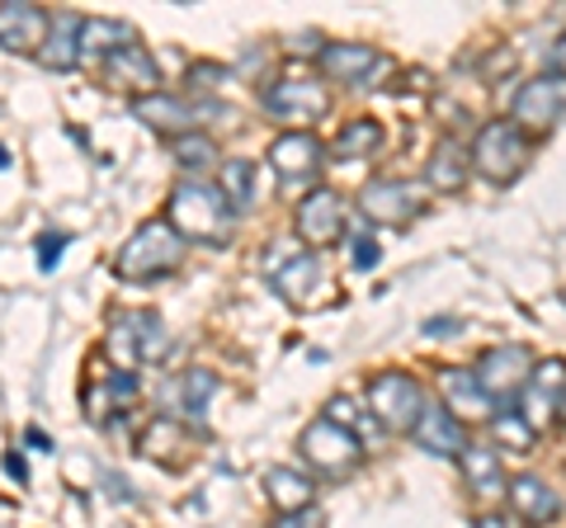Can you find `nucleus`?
<instances>
[{"label": "nucleus", "instance_id": "f257e3e1", "mask_svg": "<svg viewBox=\"0 0 566 528\" xmlns=\"http://www.w3.org/2000/svg\"><path fill=\"white\" fill-rule=\"evenodd\" d=\"M166 222H170L185 241L227 245V241H232L237 208L227 203V193H222L218 184H208V180H180V184L170 189Z\"/></svg>", "mask_w": 566, "mask_h": 528}, {"label": "nucleus", "instance_id": "f03ea898", "mask_svg": "<svg viewBox=\"0 0 566 528\" xmlns=\"http://www.w3.org/2000/svg\"><path fill=\"white\" fill-rule=\"evenodd\" d=\"M180 260H185V236L161 218V222H142L137 232L123 241L114 270H118V278H133V284H151V278H166L180 270Z\"/></svg>", "mask_w": 566, "mask_h": 528}, {"label": "nucleus", "instance_id": "7ed1b4c3", "mask_svg": "<svg viewBox=\"0 0 566 528\" xmlns=\"http://www.w3.org/2000/svg\"><path fill=\"white\" fill-rule=\"evenodd\" d=\"M170 355V336L161 326V316L151 311H114L109 330H104V359L118 373H133L142 363H161Z\"/></svg>", "mask_w": 566, "mask_h": 528}, {"label": "nucleus", "instance_id": "20e7f679", "mask_svg": "<svg viewBox=\"0 0 566 528\" xmlns=\"http://www.w3.org/2000/svg\"><path fill=\"white\" fill-rule=\"evenodd\" d=\"M264 278L274 284V293L283 297V303L312 307L316 293H322V284H326V264L312 245L289 236V241H270V251H264Z\"/></svg>", "mask_w": 566, "mask_h": 528}, {"label": "nucleus", "instance_id": "39448f33", "mask_svg": "<svg viewBox=\"0 0 566 528\" xmlns=\"http://www.w3.org/2000/svg\"><path fill=\"white\" fill-rule=\"evenodd\" d=\"M468 151H472V170L482 175V180H491V184L520 180V170L528 166V137H524L510 118L482 123Z\"/></svg>", "mask_w": 566, "mask_h": 528}, {"label": "nucleus", "instance_id": "423d86ee", "mask_svg": "<svg viewBox=\"0 0 566 528\" xmlns=\"http://www.w3.org/2000/svg\"><path fill=\"white\" fill-rule=\"evenodd\" d=\"M368 411L378 415L382 430L416 434L420 415H424V392L411 373H378L368 382Z\"/></svg>", "mask_w": 566, "mask_h": 528}, {"label": "nucleus", "instance_id": "0eeeda50", "mask_svg": "<svg viewBox=\"0 0 566 528\" xmlns=\"http://www.w3.org/2000/svg\"><path fill=\"white\" fill-rule=\"evenodd\" d=\"M359 213L378 226H406L424 213V184L416 180H397V175H382V180H368L359 189Z\"/></svg>", "mask_w": 566, "mask_h": 528}, {"label": "nucleus", "instance_id": "6e6552de", "mask_svg": "<svg viewBox=\"0 0 566 528\" xmlns=\"http://www.w3.org/2000/svg\"><path fill=\"white\" fill-rule=\"evenodd\" d=\"M331 109V95L316 76H279L270 91H264V114L274 123H289V128H307Z\"/></svg>", "mask_w": 566, "mask_h": 528}, {"label": "nucleus", "instance_id": "1a4fd4ad", "mask_svg": "<svg viewBox=\"0 0 566 528\" xmlns=\"http://www.w3.org/2000/svg\"><path fill=\"white\" fill-rule=\"evenodd\" d=\"M297 448H303V457L322 472V477H345V472H354L364 463L359 434L331 425V420H312V425L303 430V439H297Z\"/></svg>", "mask_w": 566, "mask_h": 528}, {"label": "nucleus", "instance_id": "9d476101", "mask_svg": "<svg viewBox=\"0 0 566 528\" xmlns=\"http://www.w3.org/2000/svg\"><path fill=\"white\" fill-rule=\"evenodd\" d=\"M566 114V81L543 72L534 81H524L515 91V104H510V123L520 133H547L557 128V118Z\"/></svg>", "mask_w": 566, "mask_h": 528}, {"label": "nucleus", "instance_id": "9b49d317", "mask_svg": "<svg viewBox=\"0 0 566 528\" xmlns=\"http://www.w3.org/2000/svg\"><path fill=\"white\" fill-rule=\"evenodd\" d=\"M345 222H349V203L340 199V189H312L303 203H297V241L312 245V251H322V245H335L345 236Z\"/></svg>", "mask_w": 566, "mask_h": 528}, {"label": "nucleus", "instance_id": "f8f14e48", "mask_svg": "<svg viewBox=\"0 0 566 528\" xmlns=\"http://www.w3.org/2000/svg\"><path fill=\"white\" fill-rule=\"evenodd\" d=\"M534 355H528L524 345H491L482 359H476V382L486 387V397L491 401H501V397H515L520 401V392L528 387V378H534Z\"/></svg>", "mask_w": 566, "mask_h": 528}, {"label": "nucleus", "instance_id": "ddd939ff", "mask_svg": "<svg viewBox=\"0 0 566 528\" xmlns=\"http://www.w3.org/2000/svg\"><path fill=\"white\" fill-rule=\"evenodd\" d=\"M316 62H322L326 81H340V85H378L387 72H392V62L368 43H326Z\"/></svg>", "mask_w": 566, "mask_h": 528}, {"label": "nucleus", "instance_id": "4468645a", "mask_svg": "<svg viewBox=\"0 0 566 528\" xmlns=\"http://www.w3.org/2000/svg\"><path fill=\"white\" fill-rule=\"evenodd\" d=\"M562 401H566V359H538L534 378L520 392V415L534 430H543L553 415H562Z\"/></svg>", "mask_w": 566, "mask_h": 528}, {"label": "nucleus", "instance_id": "2eb2a0df", "mask_svg": "<svg viewBox=\"0 0 566 528\" xmlns=\"http://www.w3.org/2000/svg\"><path fill=\"white\" fill-rule=\"evenodd\" d=\"M99 72H104V85H114V91H137V99L161 95V66H156V57L142 43L118 47L114 57L99 62Z\"/></svg>", "mask_w": 566, "mask_h": 528}, {"label": "nucleus", "instance_id": "dca6fc26", "mask_svg": "<svg viewBox=\"0 0 566 528\" xmlns=\"http://www.w3.org/2000/svg\"><path fill=\"white\" fill-rule=\"evenodd\" d=\"M52 14L43 6H29V0H0V47L6 52H33L39 57L48 43Z\"/></svg>", "mask_w": 566, "mask_h": 528}, {"label": "nucleus", "instance_id": "f3484780", "mask_svg": "<svg viewBox=\"0 0 566 528\" xmlns=\"http://www.w3.org/2000/svg\"><path fill=\"white\" fill-rule=\"evenodd\" d=\"M434 382H439V397L449 401V411L463 420V425L468 420L472 425H491L495 420V401L486 397V387L476 382L472 368H439Z\"/></svg>", "mask_w": 566, "mask_h": 528}, {"label": "nucleus", "instance_id": "a211bd4d", "mask_svg": "<svg viewBox=\"0 0 566 528\" xmlns=\"http://www.w3.org/2000/svg\"><path fill=\"white\" fill-rule=\"evenodd\" d=\"M326 161V147L316 142L312 133H283L274 137V147H270V166L283 184H297V180H312L316 170H322Z\"/></svg>", "mask_w": 566, "mask_h": 528}, {"label": "nucleus", "instance_id": "6ab92c4d", "mask_svg": "<svg viewBox=\"0 0 566 528\" xmlns=\"http://www.w3.org/2000/svg\"><path fill=\"white\" fill-rule=\"evenodd\" d=\"M416 444L434 457H463L468 453V425L458 420L449 406H424L420 425H416Z\"/></svg>", "mask_w": 566, "mask_h": 528}, {"label": "nucleus", "instance_id": "aec40b11", "mask_svg": "<svg viewBox=\"0 0 566 528\" xmlns=\"http://www.w3.org/2000/svg\"><path fill=\"white\" fill-rule=\"evenodd\" d=\"M199 114L203 109H189L185 99H175V95H147V99H133V118H142L147 128H156V133H166L170 142L175 137H185L193 123H199Z\"/></svg>", "mask_w": 566, "mask_h": 528}, {"label": "nucleus", "instance_id": "412c9836", "mask_svg": "<svg viewBox=\"0 0 566 528\" xmlns=\"http://www.w3.org/2000/svg\"><path fill=\"white\" fill-rule=\"evenodd\" d=\"M133 401H137V373H114V378L85 387V415H91L95 425H114Z\"/></svg>", "mask_w": 566, "mask_h": 528}, {"label": "nucleus", "instance_id": "4be33fe9", "mask_svg": "<svg viewBox=\"0 0 566 528\" xmlns=\"http://www.w3.org/2000/svg\"><path fill=\"white\" fill-rule=\"evenodd\" d=\"M505 496H510V505H515V515L524 524H557L562 519V496L543 477H528L524 472V477L510 482Z\"/></svg>", "mask_w": 566, "mask_h": 528}, {"label": "nucleus", "instance_id": "5701e85b", "mask_svg": "<svg viewBox=\"0 0 566 528\" xmlns=\"http://www.w3.org/2000/svg\"><path fill=\"white\" fill-rule=\"evenodd\" d=\"M468 170H472V151H463V142L444 137V142L434 147L430 166H424V184H430L434 193H458L468 184Z\"/></svg>", "mask_w": 566, "mask_h": 528}, {"label": "nucleus", "instance_id": "b1692460", "mask_svg": "<svg viewBox=\"0 0 566 528\" xmlns=\"http://www.w3.org/2000/svg\"><path fill=\"white\" fill-rule=\"evenodd\" d=\"M264 496L274 500L279 515H303V509H312L316 486H312V477H303V472H293V467H270L264 472Z\"/></svg>", "mask_w": 566, "mask_h": 528}, {"label": "nucleus", "instance_id": "393cba45", "mask_svg": "<svg viewBox=\"0 0 566 528\" xmlns=\"http://www.w3.org/2000/svg\"><path fill=\"white\" fill-rule=\"evenodd\" d=\"M81 14H57L48 29V43L39 52V62L48 66V72H71V66L81 62Z\"/></svg>", "mask_w": 566, "mask_h": 528}, {"label": "nucleus", "instance_id": "a878e982", "mask_svg": "<svg viewBox=\"0 0 566 528\" xmlns=\"http://www.w3.org/2000/svg\"><path fill=\"white\" fill-rule=\"evenodd\" d=\"M458 463H463V477H468V486H472L482 500H505L510 482H505L501 457H495L491 448H476V444H468V453L458 457Z\"/></svg>", "mask_w": 566, "mask_h": 528}, {"label": "nucleus", "instance_id": "bb28decb", "mask_svg": "<svg viewBox=\"0 0 566 528\" xmlns=\"http://www.w3.org/2000/svg\"><path fill=\"white\" fill-rule=\"evenodd\" d=\"M212 392H218V378H212L208 368H189L180 382H170V387H166V401H175V415L199 420V415L208 411Z\"/></svg>", "mask_w": 566, "mask_h": 528}, {"label": "nucleus", "instance_id": "cd10ccee", "mask_svg": "<svg viewBox=\"0 0 566 528\" xmlns=\"http://www.w3.org/2000/svg\"><path fill=\"white\" fill-rule=\"evenodd\" d=\"M382 147V123L378 118H349L340 133H335L331 142V156L335 161H364V156H374Z\"/></svg>", "mask_w": 566, "mask_h": 528}, {"label": "nucleus", "instance_id": "c85d7f7f", "mask_svg": "<svg viewBox=\"0 0 566 528\" xmlns=\"http://www.w3.org/2000/svg\"><path fill=\"white\" fill-rule=\"evenodd\" d=\"M137 43V33L123 24V20H85L81 24V57L91 62V57H114L118 47H128Z\"/></svg>", "mask_w": 566, "mask_h": 528}, {"label": "nucleus", "instance_id": "c756f323", "mask_svg": "<svg viewBox=\"0 0 566 528\" xmlns=\"http://www.w3.org/2000/svg\"><path fill=\"white\" fill-rule=\"evenodd\" d=\"M218 189L227 193V203H232L237 213H245V208H255V166L245 161V156H237V161H227V166H222Z\"/></svg>", "mask_w": 566, "mask_h": 528}, {"label": "nucleus", "instance_id": "7c9ffc66", "mask_svg": "<svg viewBox=\"0 0 566 528\" xmlns=\"http://www.w3.org/2000/svg\"><path fill=\"white\" fill-rule=\"evenodd\" d=\"M486 430H491V444H495V448H510V453H528V448L538 444V430L528 425L520 411H515V415H495Z\"/></svg>", "mask_w": 566, "mask_h": 528}, {"label": "nucleus", "instance_id": "2f4dec72", "mask_svg": "<svg viewBox=\"0 0 566 528\" xmlns=\"http://www.w3.org/2000/svg\"><path fill=\"white\" fill-rule=\"evenodd\" d=\"M175 448H180V420H175V415H156L147 425V434L137 439L142 457H170Z\"/></svg>", "mask_w": 566, "mask_h": 528}, {"label": "nucleus", "instance_id": "473e14b6", "mask_svg": "<svg viewBox=\"0 0 566 528\" xmlns=\"http://www.w3.org/2000/svg\"><path fill=\"white\" fill-rule=\"evenodd\" d=\"M170 156H175L180 170H203V166H212L218 147H212V137H203V133H185V137L170 142Z\"/></svg>", "mask_w": 566, "mask_h": 528}, {"label": "nucleus", "instance_id": "72a5a7b5", "mask_svg": "<svg viewBox=\"0 0 566 528\" xmlns=\"http://www.w3.org/2000/svg\"><path fill=\"white\" fill-rule=\"evenodd\" d=\"M322 420H331V425H340V430L354 434V425L364 420V406H359L354 397H331V401H326V411H322Z\"/></svg>", "mask_w": 566, "mask_h": 528}, {"label": "nucleus", "instance_id": "f704fd0d", "mask_svg": "<svg viewBox=\"0 0 566 528\" xmlns=\"http://www.w3.org/2000/svg\"><path fill=\"white\" fill-rule=\"evenodd\" d=\"M222 81H227V66H218V62H193L189 66V91H218Z\"/></svg>", "mask_w": 566, "mask_h": 528}, {"label": "nucleus", "instance_id": "c9c22d12", "mask_svg": "<svg viewBox=\"0 0 566 528\" xmlns=\"http://www.w3.org/2000/svg\"><path fill=\"white\" fill-rule=\"evenodd\" d=\"M349 260H354V270H374V264H378V245L368 241V236H354Z\"/></svg>", "mask_w": 566, "mask_h": 528}, {"label": "nucleus", "instance_id": "e433bc0d", "mask_svg": "<svg viewBox=\"0 0 566 528\" xmlns=\"http://www.w3.org/2000/svg\"><path fill=\"white\" fill-rule=\"evenodd\" d=\"M66 232H57V236H43L39 241V264H43V270H52V264H57L62 260V251H66Z\"/></svg>", "mask_w": 566, "mask_h": 528}, {"label": "nucleus", "instance_id": "4c0bfd02", "mask_svg": "<svg viewBox=\"0 0 566 528\" xmlns=\"http://www.w3.org/2000/svg\"><path fill=\"white\" fill-rule=\"evenodd\" d=\"M274 528H326V515H322V509H303V515H279Z\"/></svg>", "mask_w": 566, "mask_h": 528}, {"label": "nucleus", "instance_id": "58836bf2", "mask_svg": "<svg viewBox=\"0 0 566 528\" xmlns=\"http://www.w3.org/2000/svg\"><path fill=\"white\" fill-rule=\"evenodd\" d=\"M547 72L566 81V33H562V39L553 43V52H547Z\"/></svg>", "mask_w": 566, "mask_h": 528}, {"label": "nucleus", "instance_id": "ea45409f", "mask_svg": "<svg viewBox=\"0 0 566 528\" xmlns=\"http://www.w3.org/2000/svg\"><path fill=\"white\" fill-rule=\"evenodd\" d=\"M472 528H520L515 519H510V515H476V524Z\"/></svg>", "mask_w": 566, "mask_h": 528}, {"label": "nucleus", "instance_id": "a19ab883", "mask_svg": "<svg viewBox=\"0 0 566 528\" xmlns=\"http://www.w3.org/2000/svg\"><path fill=\"white\" fill-rule=\"evenodd\" d=\"M6 467H10V477L29 482V463H24V453H6Z\"/></svg>", "mask_w": 566, "mask_h": 528}, {"label": "nucleus", "instance_id": "79ce46f5", "mask_svg": "<svg viewBox=\"0 0 566 528\" xmlns=\"http://www.w3.org/2000/svg\"><path fill=\"white\" fill-rule=\"evenodd\" d=\"M458 321H424V336H449Z\"/></svg>", "mask_w": 566, "mask_h": 528}, {"label": "nucleus", "instance_id": "37998d69", "mask_svg": "<svg viewBox=\"0 0 566 528\" xmlns=\"http://www.w3.org/2000/svg\"><path fill=\"white\" fill-rule=\"evenodd\" d=\"M0 528H14V505L0 500Z\"/></svg>", "mask_w": 566, "mask_h": 528}, {"label": "nucleus", "instance_id": "c03bdc74", "mask_svg": "<svg viewBox=\"0 0 566 528\" xmlns=\"http://www.w3.org/2000/svg\"><path fill=\"white\" fill-rule=\"evenodd\" d=\"M562 420H566V401H562Z\"/></svg>", "mask_w": 566, "mask_h": 528}, {"label": "nucleus", "instance_id": "a18cd8bd", "mask_svg": "<svg viewBox=\"0 0 566 528\" xmlns=\"http://www.w3.org/2000/svg\"><path fill=\"white\" fill-rule=\"evenodd\" d=\"M562 303H566V293H562Z\"/></svg>", "mask_w": 566, "mask_h": 528}]
</instances>
